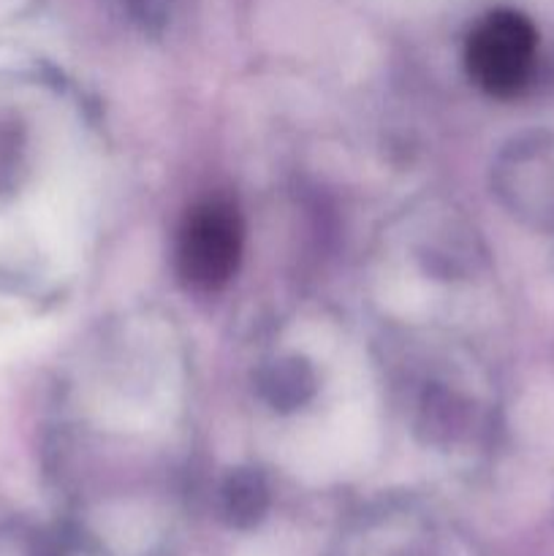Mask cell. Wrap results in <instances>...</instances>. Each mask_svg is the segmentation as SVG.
<instances>
[{"mask_svg": "<svg viewBox=\"0 0 554 556\" xmlns=\"http://www.w3.org/2000/svg\"><path fill=\"white\" fill-rule=\"evenodd\" d=\"M538 38L530 22L516 11L483 16L467 41V71L489 96H516L527 85L536 63Z\"/></svg>", "mask_w": 554, "mask_h": 556, "instance_id": "7a4b0ae2", "label": "cell"}, {"mask_svg": "<svg viewBox=\"0 0 554 556\" xmlns=\"http://www.w3.org/2000/svg\"><path fill=\"white\" fill-rule=\"evenodd\" d=\"M242 255V220L228 201L210 199L185 215L177 237L179 277L196 291H217L234 277Z\"/></svg>", "mask_w": 554, "mask_h": 556, "instance_id": "6da1fadb", "label": "cell"}, {"mask_svg": "<svg viewBox=\"0 0 554 556\" xmlns=\"http://www.w3.org/2000/svg\"><path fill=\"white\" fill-rule=\"evenodd\" d=\"M22 155V139L16 134V125L0 117V185L14 177V168Z\"/></svg>", "mask_w": 554, "mask_h": 556, "instance_id": "5b68a950", "label": "cell"}, {"mask_svg": "<svg viewBox=\"0 0 554 556\" xmlns=\"http://www.w3.org/2000/svg\"><path fill=\"white\" fill-rule=\"evenodd\" d=\"M261 389L272 405L280 407V410H291L313 394V372L299 358H282L266 369Z\"/></svg>", "mask_w": 554, "mask_h": 556, "instance_id": "277c9868", "label": "cell"}, {"mask_svg": "<svg viewBox=\"0 0 554 556\" xmlns=\"http://www.w3.org/2000/svg\"><path fill=\"white\" fill-rule=\"evenodd\" d=\"M269 508V489L255 470H237L221 489V516L234 530H250Z\"/></svg>", "mask_w": 554, "mask_h": 556, "instance_id": "3957f363", "label": "cell"}]
</instances>
